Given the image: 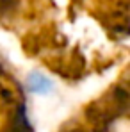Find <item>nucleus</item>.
<instances>
[{
  "mask_svg": "<svg viewBox=\"0 0 130 132\" xmlns=\"http://www.w3.org/2000/svg\"><path fill=\"white\" fill-rule=\"evenodd\" d=\"M27 88L36 95H50L54 91V80L50 77H46L45 73L32 71L27 77Z\"/></svg>",
  "mask_w": 130,
  "mask_h": 132,
  "instance_id": "1",
  "label": "nucleus"
},
{
  "mask_svg": "<svg viewBox=\"0 0 130 132\" xmlns=\"http://www.w3.org/2000/svg\"><path fill=\"white\" fill-rule=\"evenodd\" d=\"M7 132H30V123L27 120V111H25L23 104H20L14 109V114L11 118V123H9Z\"/></svg>",
  "mask_w": 130,
  "mask_h": 132,
  "instance_id": "2",
  "label": "nucleus"
},
{
  "mask_svg": "<svg viewBox=\"0 0 130 132\" xmlns=\"http://www.w3.org/2000/svg\"><path fill=\"white\" fill-rule=\"evenodd\" d=\"M16 7H18V0H0V18L13 14Z\"/></svg>",
  "mask_w": 130,
  "mask_h": 132,
  "instance_id": "3",
  "label": "nucleus"
}]
</instances>
